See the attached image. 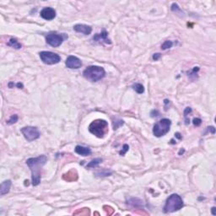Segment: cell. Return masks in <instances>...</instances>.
Here are the masks:
<instances>
[{"instance_id": "cell-11", "label": "cell", "mask_w": 216, "mask_h": 216, "mask_svg": "<svg viewBox=\"0 0 216 216\" xmlns=\"http://www.w3.org/2000/svg\"><path fill=\"white\" fill-rule=\"evenodd\" d=\"M93 40L96 42H105L106 44H111L112 43L111 40L108 38V33L106 32V30H103L101 33H98V34L95 35Z\"/></svg>"}, {"instance_id": "cell-13", "label": "cell", "mask_w": 216, "mask_h": 216, "mask_svg": "<svg viewBox=\"0 0 216 216\" xmlns=\"http://www.w3.org/2000/svg\"><path fill=\"white\" fill-rule=\"evenodd\" d=\"M75 151L78 155H82V156H87L91 154V150L88 147L81 146V145H77L75 149Z\"/></svg>"}, {"instance_id": "cell-15", "label": "cell", "mask_w": 216, "mask_h": 216, "mask_svg": "<svg viewBox=\"0 0 216 216\" xmlns=\"http://www.w3.org/2000/svg\"><path fill=\"white\" fill-rule=\"evenodd\" d=\"M103 160L101 158H95L94 160H92L90 162H89L86 166L87 168H95V167H97L100 164L102 163Z\"/></svg>"}, {"instance_id": "cell-17", "label": "cell", "mask_w": 216, "mask_h": 216, "mask_svg": "<svg viewBox=\"0 0 216 216\" xmlns=\"http://www.w3.org/2000/svg\"><path fill=\"white\" fill-rule=\"evenodd\" d=\"M64 175L68 176V177H63V179L66 180V181H75L78 177V175H77V172L75 170H70V171H68L67 174H64Z\"/></svg>"}, {"instance_id": "cell-21", "label": "cell", "mask_w": 216, "mask_h": 216, "mask_svg": "<svg viewBox=\"0 0 216 216\" xmlns=\"http://www.w3.org/2000/svg\"><path fill=\"white\" fill-rule=\"evenodd\" d=\"M112 174V171L111 170H101V171H98L95 173L97 177H109Z\"/></svg>"}, {"instance_id": "cell-24", "label": "cell", "mask_w": 216, "mask_h": 216, "mask_svg": "<svg viewBox=\"0 0 216 216\" xmlns=\"http://www.w3.org/2000/svg\"><path fill=\"white\" fill-rule=\"evenodd\" d=\"M171 10H172V11L176 12V13H180V14L182 13V12L181 11V10H180L179 6L177 3H173V4L171 5ZM182 14H183V13H182Z\"/></svg>"}, {"instance_id": "cell-14", "label": "cell", "mask_w": 216, "mask_h": 216, "mask_svg": "<svg viewBox=\"0 0 216 216\" xmlns=\"http://www.w3.org/2000/svg\"><path fill=\"white\" fill-rule=\"evenodd\" d=\"M11 185H12V182L10 180H7V181H4L3 182H2V184L0 186V195L3 196L4 194H7L10 192Z\"/></svg>"}, {"instance_id": "cell-12", "label": "cell", "mask_w": 216, "mask_h": 216, "mask_svg": "<svg viewBox=\"0 0 216 216\" xmlns=\"http://www.w3.org/2000/svg\"><path fill=\"white\" fill-rule=\"evenodd\" d=\"M74 30L78 33H82L85 36H88L91 33L92 31V28L90 26L87 25H83V24H78L74 26Z\"/></svg>"}, {"instance_id": "cell-7", "label": "cell", "mask_w": 216, "mask_h": 216, "mask_svg": "<svg viewBox=\"0 0 216 216\" xmlns=\"http://www.w3.org/2000/svg\"><path fill=\"white\" fill-rule=\"evenodd\" d=\"M21 132L24 135L25 139L29 142L36 140L40 138V132L37 128L35 127H30V126H27V127H24L21 128Z\"/></svg>"}, {"instance_id": "cell-20", "label": "cell", "mask_w": 216, "mask_h": 216, "mask_svg": "<svg viewBox=\"0 0 216 216\" xmlns=\"http://www.w3.org/2000/svg\"><path fill=\"white\" fill-rule=\"evenodd\" d=\"M124 122L121 120V119H118V118H115V120L113 121V129L116 130L119 127H121L123 125Z\"/></svg>"}, {"instance_id": "cell-29", "label": "cell", "mask_w": 216, "mask_h": 216, "mask_svg": "<svg viewBox=\"0 0 216 216\" xmlns=\"http://www.w3.org/2000/svg\"><path fill=\"white\" fill-rule=\"evenodd\" d=\"M16 86L19 88V89H23V84H21V83H18V84H16Z\"/></svg>"}, {"instance_id": "cell-23", "label": "cell", "mask_w": 216, "mask_h": 216, "mask_svg": "<svg viewBox=\"0 0 216 216\" xmlns=\"http://www.w3.org/2000/svg\"><path fill=\"white\" fill-rule=\"evenodd\" d=\"M172 45H173V42L171 41H166L161 45V48H162V50H166V49H169L170 47H172Z\"/></svg>"}, {"instance_id": "cell-16", "label": "cell", "mask_w": 216, "mask_h": 216, "mask_svg": "<svg viewBox=\"0 0 216 216\" xmlns=\"http://www.w3.org/2000/svg\"><path fill=\"white\" fill-rule=\"evenodd\" d=\"M7 45L10 46V47H14L15 49H19V48H21V47H22L21 44L19 43L15 38H10V40L9 41V42L7 43Z\"/></svg>"}, {"instance_id": "cell-28", "label": "cell", "mask_w": 216, "mask_h": 216, "mask_svg": "<svg viewBox=\"0 0 216 216\" xmlns=\"http://www.w3.org/2000/svg\"><path fill=\"white\" fill-rule=\"evenodd\" d=\"M160 57V53H155V54H154V55H153V59H154V60H155V61H157Z\"/></svg>"}, {"instance_id": "cell-26", "label": "cell", "mask_w": 216, "mask_h": 216, "mask_svg": "<svg viewBox=\"0 0 216 216\" xmlns=\"http://www.w3.org/2000/svg\"><path fill=\"white\" fill-rule=\"evenodd\" d=\"M193 125H194V126L198 127V126H200V125H201V123H202V120H201L200 118H194V119H193Z\"/></svg>"}, {"instance_id": "cell-32", "label": "cell", "mask_w": 216, "mask_h": 216, "mask_svg": "<svg viewBox=\"0 0 216 216\" xmlns=\"http://www.w3.org/2000/svg\"><path fill=\"white\" fill-rule=\"evenodd\" d=\"M184 152V150H181V151H180V153H179V155H181V153H183Z\"/></svg>"}, {"instance_id": "cell-8", "label": "cell", "mask_w": 216, "mask_h": 216, "mask_svg": "<svg viewBox=\"0 0 216 216\" xmlns=\"http://www.w3.org/2000/svg\"><path fill=\"white\" fill-rule=\"evenodd\" d=\"M63 41H64L63 36L56 33H50L46 37V41L47 44L53 47H59Z\"/></svg>"}, {"instance_id": "cell-10", "label": "cell", "mask_w": 216, "mask_h": 216, "mask_svg": "<svg viewBox=\"0 0 216 216\" xmlns=\"http://www.w3.org/2000/svg\"><path fill=\"white\" fill-rule=\"evenodd\" d=\"M41 17L46 20H52L56 17V10L51 7L44 8L41 11Z\"/></svg>"}, {"instance_id": "cell-25", "label": "cell", "mask_w": 216, "mask_h": 216, "mask_svg": "<svg viewBox=\"0 0 216 216\" xmlns=\"http://www.w3.org/2000/svg\"><path fill=\"white\" fill-rule=\"evenodd\" d=\"M128 149H129V146L128 144H124L123 147H122V150L120 151V155H124L126 154V152L128 150Z\"/></svg>"}, {"instance_id": "cell-9", "label": "cell", "mask_w": 216, "mask_h": 216, "mask_svg": "<svg viewBox=\"0 0 216 216\" xmlns=\"http://www.w3.org/2000/svg\"><path fill=\"white\" fill-rule=\"evenodd\" d=\"M66 66L68 68L71 69H77L79 68L82 66V62L81 60L75 56H69L68 57V58L66 59L65 62Z\"/></svg>"}, {"instance_id": "cell-30", "label": "cell", "mask_w": 216, "mask_h": 216, "mask_svg": "<svg viewBox=\"0 0 216 216\" xmlns=\"http://www.w3.org/2000/svg\"><path fill=\"white\" fill-rule=\"evenodd\" d=\"M215 207H213V208H212V214H213V215H215Z\"/></svg>"}, {"instance_id": "cell-22", "label": "cell", "mask_w": 216, "mask_h": 216, "mask_svg": "<svg viewBox=\"0 0 216 216\" xmlns=\"http://www.w3.org/2000/svg\"><path fill=\"white\" fill-rule=\"evenodd\" d=\"M18 119H19V117H18V115H16V114H14V115H12L11 117H10V118L7 121V124H9V125H11V124H14V123H15V122L18 121Z\"/></svg>"}, {"instance_id": "cell-27", "label": "cell", "mask_w": 216, "mask_h": 216, "mask_svg": "<svg viewBox=\"0 0 216 216\" xmlns=\"http://www.w3.org/2000/svg\"><path fill=\"white\" fill-rule=\"evenodd\" d=\"M191 112H192V109H191L190 107H187V108L185 109V111H184V117H187L188 114Z\"/></svg>"}, {"instance_id": "cell-4", "label": "cell", "mask_w": 216, "mask_h": 216, "mask_svg": "<svg viewBox=\"0 0 216 216\" xmlns=\"http://www.w3.org/2000/svg\"><path fill=\"white\" fill-rule=\"evenodd\" d=\"M184 206L182 198L179 196L178 194L173 193L166 199V204L164 206V212L165 213H172L180 210Z\"/></svg>"}, {"instance_id": "cell-2", "label": "cell", "mask_w": 216, "mask_h": 216, "mask_svg": "<svg viewBox=\"0 0 216 216\" xmlns=\"http://www.w3.org/2000/svg\"><path fill=\"white\" fill-rule=\"evenodd\" d=\"M83 75L90 82H97L106 76V71L100 66H89L85 69Z\"/></svg>"}, {"instance_id": "cell-19", "label": "cell", "mask_w": 216, "mask_h": 216, "mask_svg": "<svg viewBox=\"0 0 216 216\" xmlns=\"http://www.w3.org/2000/svg\"><path fill=\"white\" fill-rule=\"evenodd\" d=\"M132 89L138 93V94H142L144 92V86L139 84V83H136L134 85H132Z\"/></svg>"}, {"instance_id": "cell-3", "label": "cell", "mask_w": 216, "mask_h": 216, "mask_svg": "<svg viewBox=\"0 0 216 216\" xmlns=\"http://www.w3.org/2000/svg\"><path fill=\"white\" fill-rule=\"evenodd\" d=\"M89 131L97 138L102 139L108 132V122L103 119H96L90 124Z\"/></svg>"}, {"instance_id": "cell-5", "label": "cell", "mask_w": 216, "mask_h": 216, "mask_svg": "<svg viewBox=\"0 0 216 216\" xmlns=\"http://www.w3.org/2000/svg\"><path fill=\"white\" fill-rule=\"evenodd\" d=\"M171 125V122L170 119L163 118L157 122L153 128V133L155 137L160 138L166 135L170 131V128Z\"/></svg>"}, {"instance_id": "cell-1", "label": "cell", "mask_w": 216, "mask_h": 216, "mask_svg": "<svg viewBox=\"0 0 216 216\" xmlns=\"http://www.w3.org/2000/svg\"><path fill=\"white\" fill-rule=\"evenodd\" d=\"M47 160V157L46 155H40L35 158H30L26 160V164L31 171V179L33 186H37L40 184L41 177V168L46 164Z\"/></svg>"}, {"instance_id": "cell-31", "label": "cell", "mask_w": 216, "mask_h": 216, "mask_svg": "<svg viewBox=\"0 0 216 216\" xmlns=\"http://www.w3.org/2000/svg\"><path fill=\"white\" fill-rule=\"evenodd\" d=\"M14 85H14V83H12V82H10V84H9V87H10V88H12V87H14Z\"/></svg>"}, {"instance_id": "cell-6", "label": "cell", "mask_w": 216, "mask_h": 216, "mask_svg": "<svg viewBox=\"0 0 216 216\" xmlns=\"http://www.w3.org/2000/svg\"><path fill=\"white\" fill-rule=\"evenodd\" d=\"M41 60L45 63L48 65H53L57 64L61 61V57L57 53L52 52H47V51H43L39 53Z\"/></svg>"}, {"instance_id": "cell-18", "label": "cell", "mask_w": 216, "mask_h": 216, "mask_svg": "<svg viewBox=\"0 0 216 216\" xmlns=\"http://www.w3.org/2000/svg\"><path fill=\"white\" fill-rule=\"evenodd\" d=\"M128 202V204H129L130 205H132V206L133 207L142 206V205H143V201H141L140 199H139V198H134V197H132V198H130Z\"/></svg>"}]
</instances>
